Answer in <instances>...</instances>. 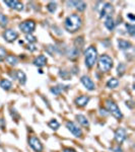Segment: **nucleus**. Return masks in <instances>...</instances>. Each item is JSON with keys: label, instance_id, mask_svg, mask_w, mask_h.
<instances>
[{"label": "nucleus", "instance_id": "1", "mask_svg": "<svg viewBox=\"0 0 135 152\" xmlns=\"http://www.w3.org/2000/svg\"><path fill=\"white\" fill-rule=\"evenodd\" d=\"M81 25H82V19H81L79 14L76 13H72L68 15L64 21V27L70 34H74L77 31H79Z\"/></svg>", "mask_w": 135, "mask_h": 152}, {"label": "nucleus", "instance_id": "2", "mask_svg": "<svg viewBox=\"0 0 135 152\" xmlns=\"http://www.w3.org/2000/svg\"><path fill=\"white\" fill-rule=\"evenodd\" d=\"M98 60V50L95 46H89L84 52V64L86 68L91 69L95 66Z\"/></svg>", "mask_w": 135, "mask_h": 152}, {"label": "nucleus", "instance_id": "3", "mask_svg": "<svg viewBox=\"0 0 135 152\" xmlns=\"http://www.w3.org/2000/svg\"><path fill=\"white\" fill-rule=\"evenodd\" d=\"M98 69L102 73H107L109 72L113 67V59L109 55L103 54L102 56L98 58Z\"/></svg>", "mask_w": 135, "mask_h": 152}, {"label": "nucleus", "instance_id": "4", "mask_svg": "<svg viewBox=\"0 0 135 152\" xmlns=\"http://www.w3.org/2000/svg\"><path fill=\"white\" fill-rule=\"evenodd\" d=\"M105 102H106V106H107V109H108V112L111 113L116 119L121 120L122 118H123L121 110H120L119 106H117V104H116L115 102H113V100H111V99H106Z\"/></svg>", "mask_w": 135, "mask_h": 152}, {"label": "nucleus", "instance_id": "5", "mask_svg": "<svg viewBox=\"0 0 135 152\" xmlns=\"http://www.w3.org/2000/svg\"><path fill=\"white\" fill-rule=\"evenodd\" d=\"M18 27L22 33L27 34V35H30V34H32L34 31H35L36 22H35V20H33V19H27V20H25V21H22V22L19 23Z\"/></svg>", "mask_w": 135, "mask_h": 152}, {"label": "nucleus", "instance_id": "6", "mask_svg": "<svg viewBox=\"0 0 135 152\" xmlns=\"http://www.w3.org/2000/svg\"><path fill=\"white\" fill-rule=\"evenodd\" d=\"M114 6L111 3H104L102 6V9L100 11V18H112L113 13H114Z\"/></svg>", "mask_w": 135, "mask_h": 152}, {"label": "nucleus", "instance_id": "7", "mask_svg": "<svg viewBox=\"0 0 135 152\" xmlns=\"http://www.w3.org/2000/svg\"><path fill=\"white\" fill-rule=\"evenodd\" d=\"M66 128H67L68 131L73 135V136L77 137V138H81V137H82V131H81V129L75 123H73V122L68 121L67 123H66Z\"/></svg>", "mask_w": 135, "mask_h": 152}, {"label": "nucleus", "instance_id": "8", "mask_svg": "<svg viewBox=\"0 0 135 152\" xmlns=\"http://www.w3.org/2000/svg\"><path fill=\"white\" fill-rule=\"evenodd\" d=\"M29 145L32 147L33 150H35L36 152H42L44 147H43L42 142L40 141V139L37 138L35 136H31L29 138Z\"/></svg>", "mask_w": 135, "mask_h": 152}, {"label": "nucleus", "instance_id": "9", "mask_svg": "<svg viewBox=\"0 0 135 152\" xmlns=\"http://www.w3.org/2000/svg\"><path fill=\"white\" fill-rule=\"evenodd\" d=\"M3 38H4V40H5L6 42L13 43L14 41L18 38V33L14 31V29H8L3 33Z\"/></svg>", "mask_w": 135, "mask_h": 152}, {"label": "nucleus", "instance_id": "10", "mask_svg": "<svg viewBox=\"0 0 135 152\" xmlns=\"http://www.w3.org/2000/svg\"><path fill=\"white\" fill-rule=\"evenodd\" d=\"M127 137V132L124 128H118L115 131V140L118 144H122L126 140Z\"/></svg>", "mask_w": 135, "mask_h": 152}, {"label": "nucleus", "instance_id": "11", "mask_svg": "<svg viewBox=\"0 0 135 152\" xmlns=\"http://www.w3.org/2000/svg\"><path fill=\"white\" fill-rule=\"evenodd\" d=\"M80 81H81V83H82V85L85 87V88L87 89V90L93 91V90H95V89H96L95 83H94V81L91 80V79L89 78V76L83 75V76L80 78Z\"/></svg>", "mask_w": 135, "mask_h": 152}, {"label": "nucleus", "instance_id": "12", "mask_svg": "<svg viewBox=\"0 0 135 152\" xmlns=\"http://www.w3.org/2000/svg\"><path fill=\"white\" fill-rule=\"evenodd\" d=\"M4 3L7 6H9L10 8L18 10V11H21L23 9V4L21 2L18 1V0H13V1H4Z\"/></svg>", "mask_w": 135, "mask_h": 152}, {"label": "nucleus", "instance_id": "13", "mask_svg": "<svg viewBox=\"0 0 135 152\" xmlns=\"http://www.w3.org/2000/svg\"><path fill=\"white\" fill-rule=\"evenodd\" d=\"M89 97L86 95H80V96H78V97H76L75 100H74L75 104L77 106H79V108L85 106L87 104H89Z\"/></svg>", "mask_w": 135, "mask_h": 152}, {"label": "nucleus", "instance_id": "14", "mask_svg": "<svg viewBox=\"0 0 135 152\" xmlns=\"http://www.w3.org/2000/svg\"><path fill=\"white\" fill-rule=\"evenodd\" d=\"M34 65L37 66V67H44L47 64V58L44 55H40V56L36 57L34 60Z\"/></svg>", "mask_w": 135, "mask_h": 152}, {"label": "nucleus", "instance_id": "15", "mask_svg": "<svg viewBox=\"0 0 135 152\" xmlns=\"http://www.w3.org/2000/svg\"><path fill=\"white\" fill-rule=\"evenodd\" d=\"M79 54H80V50L76 49L75 47H72L71 49H69L67 52V57L69 58L70 60H76L77 58L79 57Z\"/></svg>", "mask_w": 135, "mask_h": 152}, {"label": "nucleus", "instance_id": "16", "mask_svg": "<svg viewBox=\"0 0 135 152\" xmlns=\"http://www.w3.org/2000/svg\"><path fill=\"white\" fill-rule=\"evenodd\" d=\"M118 48L121 49V50H129L132 48V44L129 41L120 39V40H118Z\"/></svg>", "mask_w": 135, "mask_h": 152}, {"label": "nucleus", "instance_id": "17", "mask_svg": "<svg viewBox=\"0 0 135 152\" xmlns=\"http://www.w3.org/2000/svg\"><path fill=\"white\" fill-rule=\"evenodd\" d=\"M16 79L18 80L19 84L25 85V82H27V75H25V73L23 71L18 70V71H16Z\"/></svg>", "mask_w": 135, "mask_h": 152}, {"label": "nucleus", "instance_id": "18", "mask_svg": "<svg viewBox=\"0 0 135 152\" xmlns=\"http://www.w3.org/2000/svg\"><path fill=\"white\" fill-rule=\"evenodd\" d=\"M76 120H77V122H78L79 124H80L82 127H89V120L86 119V117H84L83 115H77L76 116Z\"/></svg>", "mask_w": 135, "mask_h": 152}, {"label": "nucleus", "instance_id": "19", "mask_svg": "<svg viewBox=\"0 0 135 152\" xmlns=\"http://www.w3.org/2000/svg\"><path fill=\"white\" fill-rule=\"evenodd\" d=\"M0 87H1L3 90H6V91L9 90L12 87L11 81H9L8 79H2V80L0 81Z\"/></svg>", "mask_w": 135, "mask_h": 152}, {"label": "nucleus", "instance_id": "20", "mask_svg": "<svg viewBox=\"0 0 135 152\" xmlns=\"http://www.w3.org/2000/svg\"><path fill=\"white\" fill-rule=\"evenodd\" d=\"M5 61L7 62L9 65L16 66L18 64V58L16 56H14V55H8V56H6V58H5Z\"/></svg>", "mask_w": 135, "mask_h": 152}, {"label": "nucleus", "instance_id": "21", "mask_svg": "<svg viewBox=\"0 0 135 152\" xmlns=\"http://www.w3.org/2000/svg\"><path fill=\"white\" fill-rule=\"evenodd\" d=\"M106 85L108 88H116L119 85V80L117 78H115V77H112V78H110L107 81Z\"/></svg>", "mask_w": 135, "mask_h": 152}, {"label": "nucleus", "instance_id": "22", "mask_svg": "<svg viewBox=\"0 0 135 152\" xmlns=\"http://www.w3.org/2000/svg\"><path fill=\"white\" fill-rule=\"evenodd\" d=\"M115 25H116V22H115L114 19H113L112 18H106V20H105V27H106L107 29H109V31L112 32L113 29H115Z\"/></svg>", "mask_w": 135, "mask_h": 152}, {"label": "nucleus", "instance_id": "23", "mask_svg": "<svg viewBox=\"0 0 135 152\" xmlns=\"http://www.w3.org/2000/svg\"><path fill=\"white\" fill-rule=\"evenodd\" d=\"M83 44H84V40H83V37H78L74 40V47L78 50H81V48L83 47Z\"/></svg>", "mask_w": 135, "mask_h": 152}, {"label": "nucleus", "instance_id": "24", "mask_svg": "<svg viewBox=\"0 0 135 152\" xmlns=\"http://www.w3.org/2000/svg\"><path fill=\"white\" fill-rule=\"evenodd\" d=\"M125 71H126V65L124 63H119L117 67V75L119 77L123 76L125 74Z\"/></svg>", "mask_w": 135, "mask_h": 152}, {"label": "nucleus", "instance_id": "25", "mask_svg": "<svg viewBox=\"0 0 135 152\" xmlns=\"http://www.w3.org/2000/svg\"><path fill=\"white\" fill-rule=\"evenodd\" d=\"M59 76L64 80H70L71 79V72L66 71V70H60Z\"/></svg>", "mask_w": 135, "mask_h": 152}, {"label": "nucleus", "instance_id": "26", "mask_svg": "<svg viewBox=\"0 0 135 152\" xmlns=\"http://www.w3.org/2000/svg\"><path fill=\"white\" fill-rule=\"evenodd\" d=\"M48 126L52 130H54V131H56V130H58L60 128V124L57 120H51V121L48 123Z\"/></svg>", "mask_w": 135, "mask_h": 152}, {"label": "nucleus", "instance_id": "27", "mask_svg": "<svg viewBox=\"0 0 135 152\" xmlns=\"http://www.w3.org/2000/svg\"><path fill=\"white\" fill-rule=\"evenodd\" d=\"M47 9H48L49 12H51V13H54L55 11L57 10V3L56 2H49L48 4H47Z\"/></svg>", "mask_w": 135, "mask_h": 152}, {"label": "nucleus", "instance_id": "28", "mask_svg": "<svg viewBox=\"0 0 135 152\" xmlns=\"http://www.w3.org/2000/svg\"><path fill=\"white\" fill-rule=\"evenodd\" d=\"M8 25V18L4 14L0 13V27H5Z\"/></svg>", "mask_w": 135, "mask_h": 152}, {"label": "nucleus", "instance_id": "29", "mask_svg": "<svg viewBox=\"0 0 135 152\" xmlns=\"http://www.w3.org/2000/svg\"><path fill=\"white\" fill-rule=\"evenodd\" d=\"M76 9L78 10V11H84V9L86 8V3L83 1H77L76 5H75Z\"/></svg>", "mask_w": 135, "mask_h": 152}, {"label": "nucleus", "instance_id": "30", "mask_svg": "<svg viewBox=\"0 0 135 152\" xmlns=\"http://www.w3.org/2000/svg\"><path fill=\"white\" fill-rule=\"evenodd\" d=\"M126 29H127V32L131 37H133L135 35V27L133 25H129V23H126L125 25Z\"/></svg>", "mask_w": 135, "mask_h": 152}, {"label": "nucleus", "instance_id": "31", "mask_svg": "<svg viewBox=\"0 0 135 152\" xmlns=\"http://www.w3.org/2000/svg\"><path fill=\"white\" fill-rule=\"evenodd\" d=\"M6 56H7V55H6V50L3 48V47L0 46V62L4 61Z\"/></svg>", "mask_w": 135, "mask_h": 152}, {"label": "nucleus", "instance_id": "32", "mask_svg": "<svg viewBox=\"0 0 135 152\" xmlns=\"http://www.w3.org/2000/svg\"><path fill=\"white\" fill-rule=\"evenodd\" d=\"M25 40H27V42L30 43V44H34L35 42H37V38H36L35 36L32 35V34H30V35L25 36Z\"/></svg>", "mask_w": 135, "mask_h": 152}, {"label": "nucleus", "instance_id": "33", "mask_svg": "<svg viewBox=\"0 0 135 152\" xmlns=\"http://www.w3.org/2000/svg\"><path fill=\"white\" fill-rule=\"evenodd\" d=\"M50 91H51V92H52L54 95H59L60 93H61V89H60L59 86H53V87H51Z\"/></svg>", "mask_w": 135, "mask_h": 152}, {"label": "nucleus", "instance_id": "34", "mask_svg": "<svg viewBox=\"0 0 135 152\" xmlns=\"http://www.w3.org/2000/svg\"><path fill=\"white\" fill-rule=\"evenodd\" d=\"M10 115H11V117L13 118V120H15L16 122L18 121L19 119V115L18 114V112H16L14 109H10Z\"/></svg>", "mask_w": 135, "mask_h": 152}, {"label": "nucleus", "instance_id": "35", "mask_svg": "<svg viewBox=\"0 0 135 152\" xmlns=\"http://www.w3.org/2000/svg\"><path fill=\"white\" fill-rule=\"evenodd\" d=\"M25 49H27V50H29L30 52H35V51L37 50V47H36L34 44H30V43H29V44L25 46Z\"/></svg>", "mask_w": 135, "mask_h": 152}, {"label": "nucleus", "instance_id": "36", "mask_svg": "<svg viewBox=\"0 0 135 152\" xmlns=\"http://www.w3.org/2000/svg\"><path fill=\"white\" fill-rule=\"evenodd\" d=\"M126 104V106H127V108H129L130 110H133V108H134V104H133V100H127V102H125Z\"/></svg>", "mask_w": 135, "mask_h": 152}, {"label": "nucleus", "instance_id": "37", "mask_svg": "<svg viewBox=\"0 0 135 152\" xmlns=\"http://www.w3.org/2000/svg\"><path fill=\"white\" fill-rule=\"evenodd\" d=\"M100 114L101 116H104V117H107L110 113L108 112V110H106V109H103V108H101L100 109Z\"/></svg>", "mask_w": 135, "mask_h": 152}, {"label": "nucleus", "instance_id": "38", "mask_svg": "<svg viewBox=\"0 0 135 152\" xmlns=\"http://www.w3.org/2000/svg\"><path fill=\"white\" fill-rule=\"evenodd\" d=\"M5 126H6L5 120L1 118V119H0V129H1L2 131H4V130H5Z\"/></svg>", "mask_w": 135, "mask_h": 152}, {"label": "nucleus", "instance_id": "39", "mask_svg": "<svg viewBox=\"0 0 135 152\" xmlns=\"http://www.w3.org/2000/svg\"><path fill=\"white\" fill-rule=\"evenodd\" d=\"M113 151H114V152H124L123 150H122L121 147H119V146H117V147H115V148H113Z\"/></svg>", "mask_w": 135, "mask_h": 152}, {"label": "nucleus", "instance_id": "40", "mask_svg": "<svg viewBox=\"0 0 135 152\" xmlns=\"http://www.w3.org/2000/svg\"><path fill=\"white\" fill-rule=\"evenodd\" d=\"M63 152H76L73 148H65L63 150Z\"/></svg>", "mask_w": 135, "mask_h": 152}, {"label": "nucleus", "instance_id": "41", "mask_svg": "<svg viewBox=\"0 0 135 152\" xmlns=\"http://www.w3.org/2000/svg\"><path fill=\"white\" fill-rule=\"evenodd\" d=\"M128 18H129L130 19H131L132 21H134L135 20V18H134V15L132 13H128Z\"/></svg>", "mask_w": 135, "mask_h": 152}]
</instances>
